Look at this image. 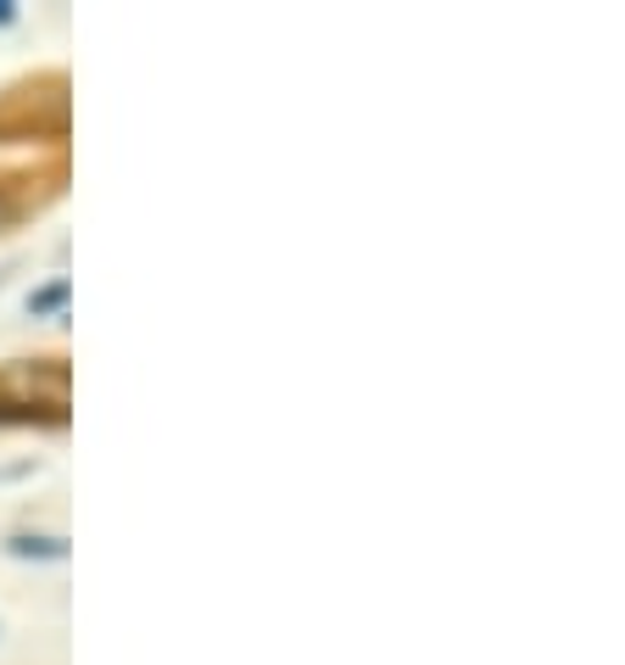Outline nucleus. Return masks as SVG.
Masks as SVG:
<instances>
[{"label": "nucleus", "mask_w": 625, "mask_h": 665, "mask_svg": "<svg viewBox=\"0 0 625 665\" xmlns=\"http://www.w3.org/2000/svg\"><path fill=\"white\" fill-rule=\"evenodd\" d=\"M62 302H67V286H51V291H40L29 308H62Z\"/></svg>", "instance_id": "f257e3e1"}, {"label": "nucleus", "mask_w": 625, "mask_h": 665, "mask_svg": "<svg viewBox=\"0 0 625 665\" xmlns=\"http://www.w3.org/2000/svg\"><path fill=\"white\" fill-rule=\"evenodd\" d=\"M7 18H12V7H7V0H0V23H7Z\"/></svg>", "instance_id": "f03ea898"}]
</instances>
